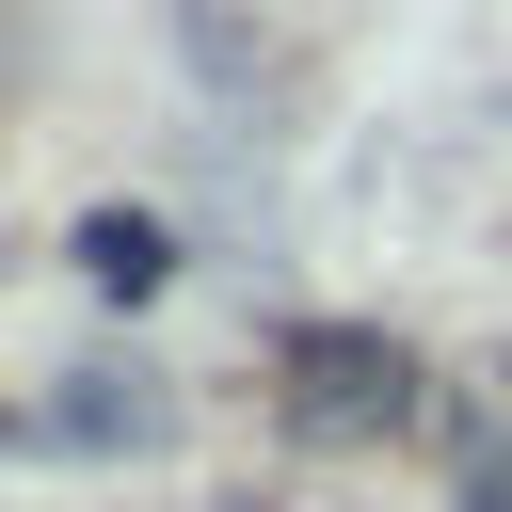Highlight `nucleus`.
Wrapping results in <instances>:
<instances>
[{
    "instance_id": "nucleus-1",
    "label": "nucleus",
    "mask_w": 512,
    "mask_h": 512,
    "mask_svg": "<svg viewBox=\"0 0 512 512\" xmlns=\"http://www.w3.org/2000/svg\"><path fill=\"white\" fill-rule=\"evenodd\" d=\"M304 416H400V352H368V336H304Z\"/></svg>"
},
{
    "instance_id": "nucleus-2",
    "label": "nucleus",
    "mask_w": 512,
    "mask_h": 512,
    "mask_svg": "<svg viewBox=\"0 0 512 512\" xmlns=\"http://www.w3.org/2000/svg\"><path fill=\"white\" fill-rule=\"evenodd\" d=\"M80 256H96V288H160V224H96Z\"/></svg>"
}]
</instances>
